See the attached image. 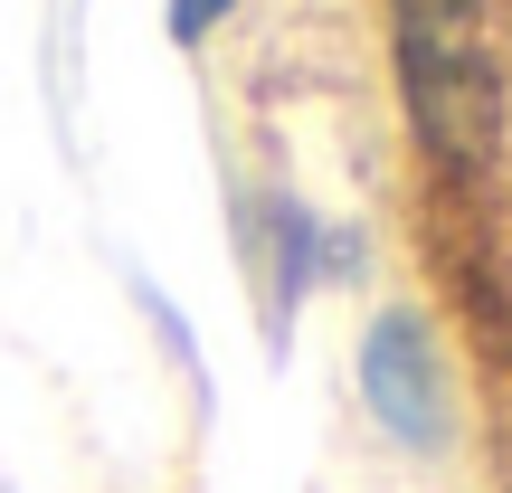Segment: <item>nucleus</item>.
<instances>
[{"mask_svg":"<svg viewBox=\"0 0 512 493\" xmlns=\"http://www.w3.org/2000/svg\"><path fill=\"white\" fill-rule=\"evenodd\" d=\"M228 10H238V0H171V38L190 48V38H209V29H219Z\"/></svg>","mask_w":512,"mask_h":493,"instance_id":"nucleus-3","label":"nucleus"},{"mask_svg":"<svg viewBox=\"0 0 512 493\" xmlns=\"http://www.w3.org/2000/svg\"><path fill=\"white\" fill-rule=\"evenodd\" d=\"M399 95L446 171H484L503 133V67L484 0H399Z\"/></svg>","mask_w":512,"mask_h":493,"instance_id":"nucleus-1","label":"nucleus"},{"mask_svg":"<svg viewBox=\"0 0 512 493\" xmlns=\"http://www.w3.org/2000/svg\"><path fill=\"white\" fill-rule=\"evenodd\" d=\"M361 399L399 446H446V370L418 313H380L361 342Z\"/></svg>","mask_w":512,"mask_h":493,"instance_id":"nucleus-2","label":"nucleus"}]
</instances>
